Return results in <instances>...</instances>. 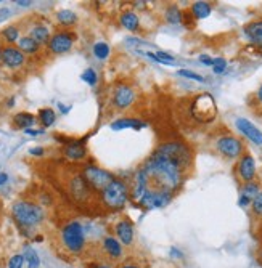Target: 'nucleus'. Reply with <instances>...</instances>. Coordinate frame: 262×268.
<instances>
[{
	"mask_svg": "<svg viewBox=\"0 0 262 268\" xmlns=\"http://www.w3.org/2000/svg\"><path fill=\"white\" fill-rule=\"evenodd\" d=\"M13 218L23 226H36L44 220V210L40 206L28 201H18L12 207Z\"/></svg>",
	"mask_w": 262,
	"mask_h": 268,
	"instance_id": "obj_1",
	"label": "nucleus"
},
{
	"mask_svg": "<svg viewBox=\"0 0 262 268\" xmlns=\"http://www.w3.org/2000/svg\"><path fill=\"white\" fill-rule=\"evenodd\" d=\"M129 198H130L129 196V186L124 182L118 180V178H114V180L102 191L103 204L108 209H113V210H119V209L124 207Z\"/></svg>",
	"mask_w": 262,
	"mask_h": 268,
	"instance_id": "obj_2",
	"label": "nucleus"
},
{
	"mask_svg": "<svg viewBox=\"0 0 262 268\" xmlns=\"http://www.w3.org/2000/svg\"><path fill=\"white\" fill-rule=\"evenodd\" d=\"M192 116L200 122H212L217 117V106L211 93H200L192 101Z\"/></svg>",
	"mask_w": 262,
	"mask_h": 268,
	"instance_id": "obj_3",
	"label": "nucleus"
},
{
	"mask_svg": "<svg viewBox=\"0 0 262 268\" xmlns=\"http://www.w3.org/2000/svg\"><path fill=\"white\" fill-rule=\"evenodd\" d=\"M216 151L225 159H238L241 158L244 153H246V148H244V143L240 140L238 137L235 135H220L217 140L214 142Z\"/></svg>",
	"mask_w": 262,
	"mask_h": 268,
	"instance_id": "obj_4",
	"label": "nucleus"
},
{
	"mask_svg": "<svg viewBox=\"0 0 262 268\" xmlns=\"http://www.w3.org/2000/svg\"><path fill=\"white\" fill-rule=\"evenodd\" d=\"M61 239H63L64 247L72 254H79L84 250L85 236H84V230L79 222H69L66 226H64L61 231Z\"/></svg>",
	"mask_w": 262,
	"mask_h": 268,
	"instance_id": "obj_5",
	"label": "nucleus"
},
{
	"mask_svg": "<svg viewBox=\"0 0 262 268\" xmlns=\"http://www.w3.org/2000/svg\"><path fill=\"white\" fill-rule=\"evenodd\" d=\"M156 153L162 154V156H166L169 159H172L184 170H187V172H188V169H190L192 161H193L192 151L188 150V146H185L182 143H177V142L166 143V145L159 146V148L156 150Z\"/></svg>",
	"mask_w": 262,
	"mask_h": 268,
	"instance_id": "obj_6",
	"label": "nucleus"
},
{
	"mask_svg": "<svg viewBox=\"0 0 262 268\" xmlns=\"http://www.w3.org/2000/svg\"><path fill=\"white\" fill-rule=\"evenodd\" d=\"M82 177L85 178V182L89 183V186L95 191H103L106 186H108L113 180H114V175L111 172L100 167H95V166H89L82 170Z\"/></svg>",
	"mask_w": 262,
	"mask_h": 268,
	"instance_id": "obj_7",
	"label": "nucleus"
},
{
	"mask_svg": "<svg viewBox=\"0 0 262 268\" xmlns=\"http://www.w3.org/2000/svg\"><path fill=\"white\" fill-rule=\"evenodd\" d=\"M236 177L238 180L244 185L249 182H254L256 178V161L252 158V154L244 153L243 156L238 159V164H236Z\"/></svg>",
	"mask_w": 262,
	"mask_h": 268,
	"instance_id": "obj_8",
	"label": "nucleus"
},
{
	"mask_svg": "<svg viewBox=\"0 0 262 268\" xmlns=\"http://www.w3.org/2000/svg\"><path fill=\"white\" fill-rule=\"evenodd\" d=\"M135 96L137 95L132 87L121 84L119 87H116V90L113 93V104L116 106V109H127L135 101Z\"/></svg>",
	"mask_w": 262,
	"mask_h": 268,
	"instance_id": "obj_9",
	"label": "nucleus"
},
{
	"mask_svg": "<svg viewBox=\"0 0 262 268\" xmlns=\"http://www.w3.org/2000/svg\"><path fill=\"white\" fill-rule=\"evenodd\" d=\"M235 124H236V128L240 130V133H243L244 137L248 138V140H251L254 145L262 146V132L254 124L249 122L248 119H243V117L236 119Z\"/></svg>",
	"mask_w": 262,
	"mask_h": 268,
	"instance_id": "obj_10",
	"label": "nucleus"
},
{
	"mask_svg": "<svg viewBox=\"0 0 262 268\" xmlns=\"http://www.w3.org/2000/svg\"><path fill=\"white\" fill-rule=\"evenodd\" d=\"M72 36L66 34V32H58V34H55L50 42H48V48H50V52L55 55H61V53H66L71 50L72 47Z\"/></svg>",
	"mask_w": 262,
	"mask_h": 268,
	"instance_id": "obj_11",
	"label": "nucleus"
},
{
	"mask_svg": "<svg viewBox=\"0 0 262 268\" xmlns=\"http://www.w3.org/2000/svg\"><path fill=\"white\" fill-rule=\"evenodd\" d=\"M69 188H71L72 196H74L76 199H79V201H85L90 196V191H92V188L89 186V183L85 182V178L82 175L72 178Z\"/></svg>",
	"mask_w": 262,
	"mask_h": 268,
	"instance_id": "obj_12",
	"label": "nucleus"
},
{
	"mask_svg": "<svg viewBox=\"0 0 262 268\" xmlns=\"http://www.w3.org/2000/svg\"><path fill=\"white\" fill-rule=\"evenodd\" d=\"M2 61L8 68H20L24 63V53L20 50V48L7 47L2 50Z\"/></svg>",
	"mask_w": 262,
	"mask_h": 268,
	"instance_id": "obj_13",
	"label": "nucleus"
},
{
	"mask_svg": "<svg viewBox=\"0 0 262 268\" xmlns=\"http://www.w3.org/2000/svg\"><path fill=\"white\" fill-rule=\"evenodd\" d=\"M244 34L249 39V42H252L257 47H262V18L260 20H252L244 26Z\"/></svg>",
	"mask_w": 262,
	"mask_h": 268,
	"instance_id": "obj_14",
	"label": "nucleus"
},
{
	"mask_svg": "<svg viewBox=\"0 0 262 268\" xmlns=\"http://www.w3.org/2000/svg\"><path fill=\"white\" fill-rule=\"evenodd\" d=\"M114 231H116V236L119 238V241H121L124 246L132 244V241H134V226H132V223H130V222L121 220V222L116 225Z\"/></svg>",
	"mask_w": 262,
	"mask_h": 268,
	"instance_id": "obj_15",
	"label": "nucleus"
},
{
	"mask_svg": "<svg viewBox=\"0 0 262 268\" xmlns=\"http://www.w3.org/2000/svg\"><path fill=\"white\" fill-rule=\"evenodd\" d=\"M259 193V183L257 182H249V183H244L243 188H241V198L238 204L241 207H246L248 204H251L252 199L257 196Z\"/></svg>",
	"mask_w": 262,
	"mask_h": 268,
	"instance_id": "obj_16",
	"label": "nucleus"
},
{
	"mask_svg": "<svg viewBox=\"0 0 262 268\" xmlns=\"http://www.w3.org/2000/svg\"><path fill=\"white\" fill-rule=\"evenodd\" d=\"M102 249H103V252L111 258H119L122 255V247L119 244V241L113 236H106L103 239Z\"/></svg>",
	"mask_w": 262,
	"mask_h": 268,
	"instance_id": "obj_17",
	"label": "nucleus"
},
{
	"mask_svg": "<svg viewBox=\"0 0 262 268\" xmlns=\"http://www.w3.org/2000/svg\"><path fill=\"white\" fill-rule=\"evenodd\" d=\"M29 37L37 42L39 45H44V44H48L50 42V31H48L45 26H34L31 31H29Z\"/></svg>",
	"mask_w": 262,
	"mask_h": 268,
	"instance_id": "obj_18",
	"label": "nucleus"
},
{
	"mask_svg": "<svg viewBox=\"0 0 262 268\" xmlns=\"http://www.w3.org/2000/svg\"><path fill=\"white\" fill-rule=\"evenodd\" d=\"M85 154H87V150L82 143H72V145L64 146V156L68 159L79 161V159L85 158Z\"/></svg>",
	"mask_w": 262,
	"mask_h": 268,
	"instance_id": "obj_19",
	"label": "nucleus"
},
{
	"mask_svg": "<svg viewBox=\"0 0 262 268\" xmlns=\"http://www.w3.org/2000/svg\"><path fill=\"white\" fill-rule=\"evenodd\" d=\"M211 4L208 2H195L190 8V12L193 15V18L195 20H204V18H208V16L211 15Z\"/></svg>",
	"mask_w": 262,
	"mask_h": 268,
	"instance_id": "obj_20",
	"label": "nucleus"
},
{
	"mask_svg": "<svg viewBox=\"0 0 262 268\" xmlns=\"http://www.w3.org/2000/svg\"><path fill=\"white\" fill-rule=\"evenodd\" d=\"M145 127L143 122H140L138 119H118L111 124L113 130H122V128H142Z\"/></svg>",
	"mask_w": 262,
	"mask_h": 268,
	"instance_id": "obj_21",
	"label": "nucleus"
},
{
	"mask_svg": "<svg viewBox=\"0 0 262 268\" xmlns=\"http://www.w3.org/2000/svg\"><path fill=\"white\" fill-rule=\"evenodd\" d=\"M119 21H121L122 26H124L126 29H129V31H137L138 24H140V20H138V16L134 12H124L121 15Z\"/></svg>",
	"mask_w": 262,
	"mask_h": 268,
	"instance_id": "obj_22",
	"label": "nucleus"
},
{
	"mask_svg": "<svg viewBox=\"0 0 262 268\" xmlns=\"http://www.w3.org/2000/svg\"><path fill=\"white\" fill-rule=\"evenodd\" d=\"M34 122H36V117L29 114V112H18V114L15 116V124L24 128V130L31 128V125H34Z\"/></svg>",
	"mask_w": 262,
	"mask_h": 268,
	"instance_id": "obj_23",
	"label": "nucleus"
},
{
	"mask_svg": "<svg viewBox=\"0 0 262 268\" xmlns=\"http://www.w3.org/2000/svg\"><path fill=\"white\" fill-rule=\"evenodd\" d=\"M18 48L23 53H36L39 50V44L34 42V40L28 36V37H21L18 40Z\"/></svg>",
	"mask_w": 262,
	"mask_h": 268,
	"instance_id": "obj_24",
	"label": "nucleus"
},
{
	"mask_svg": "<svg viewBox=\"0 0 262 268\" xmlns=\"http://www.w3.org/2000/svg\"><path fill=\"white\" fill-rule=\"evenodd\" d=\"M56 20H58V23L63 24V26H71V24H74L77 21V16L76 13H72L69 10H61L56 13Z\"/></svg>",
	"mask_w": 262,
	"mask_h": 268,
	"instance_id": "obj_25",
	"label": "nucleus"
},
{
	"mask_svg": "<svg viewBox=\"0 0 262 268\" xmlns=\"http://www.w3.org/2000/svg\"><path fill=\"white\" fill-rule=\"evenodd\" d=\"M145 56H148V58L158 61V63H162V64H176V58L174 56H170L169 53L166 52H158V53H145Z\"/></svg>",
	"mask_w": 262,
	"mask_h": 268,
	"instance_id": "obj_26",
	"label": "nucleus"
},
{
	"mask_svg": "<svg viewBox=\"0 0 262 268\" xmlns=\"http://www.w3.org/2000/svg\"><path fill=\"white\" fill-rule=\"evenodd\" d=\"M39 119H40V124L44 127H50L55 122V112L50 108H42L39 111Z\"/></svg>",
	"mask_w": 262,
	"mask_h": 268,
	"instance_id": "obj_27",
	"label": "nucleus"
},
{
	"mask_svg": "<svg viewBox=\"0 0 262 268\" xmlns=\"http://www.w3.org/2000/svg\"><path fill=\"white\" fill-rule=\"evenodd\" d=\"M164 16H166V20H167L169 23H172V24H177V23L182 21V12H180V8L176 7V5L167 7Z\"/></svg>",
	"mask_w": 262,
	"mask_h": 268,
	"instance_id": "obj_28",
	"label": "nucleus"
},
{
	"mask_svg": "<svg viewBox=\"0 0 262 268\" xmlns=\"http://www.w3.org/2000/svg\"><path fill=\"white\" fill-rule=\"evenodd\" d=\"M24 260H28L29 268H39V265H40L37 252L34 249H31V247H28L26 252H24Z\"/></svg>",
	"mask_w": 262,
	"mask_h": 268,
	"instance_id": "obj_29",
	"label": "nucleus"
},
{
	"mask_svg": "<svg viewBox=\"0 0 262 268\" xmlns=\"http://www.w3.org/2000/svg\"><path fill=\"white\" fill-rule=\"evenodd\" d=\"M94 55L97 56L98 60H105L106 56L110 55V47H108V44H105V42L95 44V47H94Z\"/></svg>",
	"mask_w": 262,
	"mask_h": 268,
	"instance_id": "obj_30",
	"label": "nucleus"
},
{
	"mask_svg": "<svg viewBox=\"0 0 262 268\" xmlns=\"http://www.w3.org/2000/svg\"><path fill=\"white\" fill-rule=\"evenodd\" d=\"M2 36L5 40H8V42H15V40H18V36H20V31L18 28L15 26H8L2 31Z\"/></svg>",
	"mask_w": 262,
	"mask_h": 268,
	"instance_id": "obj_31",
	"label": "nucleus"
},
{
	"mask_svg": "<svg viewBox=\"0 0 262 268\" xmlns=\"http://www.w3.org/2000/svg\"><path fill=\"white\" fill-rule=\"evenodd\" d=\"M251 207H252V212H254V215L262 217V191H259L257 196L252 199Z\"/></svg>",
	"mask_w": 262,
	"mask_h": 268,
	"instance_id": "obj_32",
	"label": "nucleus"
},
{
	"mask_svg": "<svg viewBox=\"0 0 262 268\" xmlns=\"http://www.w3.org/2000/svg\"><path fill=\"white\" fill-rule=\"evenodd\" d=\"M225 69H227V61L224 58H216L212 61V71H214L216 74H222Z\"/></svg>",
	"mask_w": 262,
	"mask_h": 268,
	"instance_id": "obj_33",
	"label": "nucleus"
},
{
	"mask_svg": "<svg viewBox=\"0 0 262 268\" xmlns=\"http://www.w3.org/2000/svg\"><path fill=\"white\" fill-rule=\"evenodd\" d=\"M82 80H85L89 85H95L97 84V72L94 69H90V68L85 69L82 72Z\"/></svg>",
	"mask_w": 262,
	"mask_h": 268,
	"instance_id": "obj_34",
	"label": "nucleus"
},
{
	"mask_svg": "<svg viewBox=\"0 0 262 268\" xmlns=\"http://www.w3.org/2000/svg\"><path fill=\"white\" fill-rule=\"evenodd\" d=\"M24 263V255H13L10 258V262H8V268H23Z\"/></svg>",
	"mask_w": 262,
	"mask_h": 268,
	"instance_id": "obj_35",
	"label": "nucleus"
},
{
	"mask_svg": "<svg viewBox=\"0 0 262 268\" xmlns=\"http://www.w3.org/2000/svg\"><path fill=\"white\" fill-rule=\"evenodd\" d=\"M179 74H180V76H184V77H188V79L198 80V82H203V80H204L203 76L196 74V72H192V71H187V69H180V71H179Z\"/></svg>",
	"mask_w": 262,
	"mask_h": 268,
	"instance_id": "obj_36",
	"label": "nucleus"
},
{
	"mask_svg": "<svg viewBox=\"0 0 262 268\" xmlns=\"http://www.w3.org/2000/svg\"><path fill=\"white\" fill-rule=\"evenodd\" d=\"M200 60H201V63H203V64H208V66H212V61H214V60H211V58H208V56H206V55H203Z\"/></svg>",
	"mask_w": 262,
	"mask_h": 268,
	"instance_id": "obj_37",
	"label": "nucleus"
},
{
	"mask_svg": "<svg viewBox=\"0 0 262 268\" xmlns=\"http://www.w3.org/2000/svg\"><path fill=\"white\" fill-rule=\"evenodd\" d=\"M26 133H28V135H32V137H36V135H40V133H42V130H34V128H28Z\"/></svg>",
	"mask_w": 262,
	"mask_h": 268,
	"instance_id": "obj_38",
	"label": "nucleus"
},
{
	"mask_svg": "<svg viewBox=\"0 0 262 268\" xmlns=\"http://www.w3.org/2000/svg\"><path fill=\"white\" fill-rule=\"evenodd\" d=\"M31 154H34V156H40V154H44V150H42V148L31 150Z\"/></svg>",
	"mask_w": 262,
	"mask_h": 268,
	"instance_id": "obj_39",
	"label": "nucleus"
},
{
	"mask_svg": "<svg viewBox=\"0 0 262 268\" xmlns=\"http://www.w3.org/2000/svg\"><path fill=\"white\" fill-rule=\"evenodd\" d=\"M87 268H111V266H108V265H97V263H90Z\"/></svg>",
	"mask_w": 262,
	"mask_h": 268,
	"instance_id": "obj_40",
	"label": "nucleus"
},
{
	"mask_svg": "<svg viewBox=\"0 0 262 268\" xmlns=\"http://www.w3.org/2000/svg\"><path fill=\"white\" fill-rule=\"evenodd\" d=\"M256 98H257L259 103H262V85L259 87V90H257V93H256Z\"/></svg>",
	"mask_w": 262,
	"mask_h": 268,
	"instance_id": "obj_41",
	"label": "nucleus"
},
{
	"mask_svg": "<svg viewBox=\"0 0 262 268\" xmlns=\"http://www.w3.org/2000/svg\"><path fill=\"white\" fill-rule=\"evenodd\" d=\"M7 174H0V185H2V183H5L7 182Z\"/></svg>",
	"mask_w": 262,
	"mask_h": 268,
	"instance_id": "obj_42",
	"label": "nucleus"
},
{
	"mask_svg": "<svg viewBox=\"0 0 262 268\" xmlns=\"http://www.w3.org/2000/svg\"><path fill=\"white\" fill-rule=\"evenodd\" d=\"M18 5H23V7H28V5H31V2H16Z\"/></svg>",
	"mask_w": 262,
	"mask_h": 268,
	"instance_id": "obj_43",
	"label": "nucleus"
},
{
	"mask_svg": "<svg viewBox=\"0 0 262 268\" xmlns=\"http://www.w3.org/2000/svg\"><path fill=\"white\" fill-rule=\"evenodd\" d=\"M121 268H138L137 265H122Z\"/></svg>",
	"mask_w": 262,
	"mask_h": 268,
	"instance_id": "obj_44",
	"label": "nucleus"
},
{
	"mask_svg": "<svg viewBox=\"0 0 262 268\" xmlns=\"http://www.w3.org/2000/svg\"><path fill=\"white\" fill-rule=\"evenodd\" d=\"M58 106L61 108V111H63V112H68V108H66V106H63V104H58Z\"/></svg>",
	"mask_w": 262,
	"mask_h": 268,
	"instance_id": "obj_45",
	"label": "nucleus"
},
{
	"mask_svg": "<svg viewBox=\"0 0 262 268\" xmlns=\"http://www.w3.org/2000/svg\"><path fill=\"white\" fill-rule=\"evenodd\" d=\"M0 60H2V50H0Z\"/></svg>",
	"mask_w": 262,
	"mask_h": 268,
	"instance_id": "obj_46",
	"label": "nucleus"
}]
</instances>
